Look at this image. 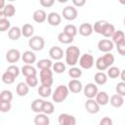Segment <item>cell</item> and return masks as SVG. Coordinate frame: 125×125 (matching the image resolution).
Returning a JSON list of instances; mask_svg holds the SVG:
<instances>
[{
  "instance_id": "cell-10",
  "label": "cell",
  "mask_w": 125,
  "mask_h": 125,
  "mask_svg": "<svg viewBox=\"0 0 125 125\" xmlns=\"http://www.w3.org/2000/svg\"><path fill=\"white\" fill-rule=\"evenodd\" d=\"M114 47V43L109 39H102L98 43V48L101 52L104 53H109Z\"/></svg>"
},
{
  "instance_id": "cell-41",
  "label": "cell",
  "mask_w": 125,
  "mask_h": 125,
  "mask_svg": "<svg viewBox=\"0 0 125 125\" xmlns=\"http://www.w3.org/2000/svg\"><path fill=\"white\" fill-rule=\"evenodd\" d=\"M15 79H16V77L14 75H12L11 73H9L8 71H5L2 74V81L5 84H12V83H14Z\"/></svg>"
},
{
  "instance_id": "cell-38",
  "label": "cell",
  "mask_w": 125,
  "mask_h": 125,
  "mask_svg": "<svg viewBox=\"0 0 125 125\" xmlns=\"http://www.w3.org/2000/svg\"><path fill=\"white\" fill-rule=\"evenodd\" d=\"M55 110V107H54V104L51 103V102H45L44 104H43V108H42V112L49 115V114H52Z\"/></svg>"
},
{
  "instance_id": "cell-6",
  "label": "cell",
  "mask_w": 125,
  "mask_h": 125,
  "mask_svg": "<svg viewBox=\"0 0 125 125\" xmlns=\"http://www.w3.org/2000/svg\"><path fill=\"white\" fill-rule=\"evenodd\" d=\"M77 15H78L77 9L74 6L68 5V6L64 7L62 10V17L66 21H74L77 18Z\"/></svg>"
},
{
  "instance_id": "cell-30",
  "label": "cell",
  "mask_w": 125,
  "mask_h": 125,
  "mask_svg": "<svg viewBox=\"0 0 125 125\" xmlns=\"http://www.w3.org/2000/svg\"><path fill=\"white\" fill-rule=\"evenodd\" d=\"M38 94L42 97V98H48L51 96L52 94V88L51 86H45V85H41L38 88Z\"/></svg>"
},
{
  "instance_id": "cell-3",
  "label": "cell",
  "mask_w": 125,
  "mask_h": 125,
  "mask_svg": "<svg viewBox=\"0 0 125 125\" xmlns=\"http://www.w3.org/2000/svg\"><path fill=\"white\" fill-rule=\"evenodd\" d=\"M68 93H69V90H68V87L64 86V85H59L55 92L53 93L52 95V99L55 103H62L68 96Z\"/></svg>"
},
{
  "instance_id": "cell-28",
  "label": "cell",
  "mask_w": 125,
  "mask_h": 125,
  "mask_svg": "<svg viewBox=\"0 0 125 125\" xmlns=\"http://www.w3.org/2000/svg\"><path fill=\"white\" fill-rule=\"evenodd\" d=\"M21 33H22V35L24 36V37H32L33 36V33H34V27H33V25L32 24H30V23H25V24H23L22 25V27H21Z\"/></svg>"
},
{
  "instance_id": "cell-36",
  "label": "cell",
  "mask_w": 125,
  "mask_h": 125,
  "mask_svg": "<svg viewBox=\"0 0 125 125\" xmlns=\"http://www.w3.org/2000/svg\"><path fill=\"white\" fill-rule=\"evenodd\" d=\"M68 75L73 79H77L82 75V70L76 66H72L68 70Z\"/></svg>"
},
{
  "instance_id": "cell-46",
  "label": "cell",
  "mask_w": 125,
  "mask_h": 125,
  "mask_svg": "<svg viewBox=\"0 0 125 125\" xmlns=\"http://www.w3.org/2000/svg\"><path fill=\"white\" fill-rule=\"evenodd\" d=\"M12 105H11V103H8V102H1L0 101V110L2 112H8L10 111Z\"/></svg>"
},
{
  "instance_id": "cell-52",
  "label": "cell",
  "mask_w": 125,
  "mask_h": 125,
  "mask_svg": "<svg viewBox=\"0 0 125 125\" xmlns=\"http://www.w3.org/2000/svg\"><path fill=\"white\" fill-rule=\"evenodd\" d=\"M59 2L60 3H64V2H66V0H59Z\"/></svg>"
},
{
  "instance_id": "cell-27",
  "label": "cell",
  "mask_w": 125,
  "mask_h": 125,
  "mask_svg": "<svg viewBox=\"0 0 125 125\" xmlns=\"http://www.w3.org/2000/svg\"><path fill=\"white\" fill-rule=\"evenodd\" d=\"M45 101L42 99H36L31 103V109L36 113H41Z\"/></svg>"
},
{
  "instance_id": "cell-50",
  "label": "cell",
  "mask_w": 125,
  "mask_h": 125,
  "mask_svg": "<svg viewBox=\"0 0 125 125\" xmlns=\"http://www.w3.org/2000/svg\"><path fill=\"white\" fill-rule=\"evenodd\" d=\"M85 3H86V1L85 0H72V4L74 5V7L76 8V7H82V6H84L85 5Z\"/></svg>"
},
{
  "instance_id": "cell-29",
  "label": "cell",
  "mask_w": 125,
  "mask_h": 125,
  "mask_svg": "<svg viewBox=\"0 0 125 125\" xmlns=\"http://www.w3.org/2000/svg\"><path fill=\"white\" fill-rule=\"evenodd\" d=\"M94 80L98 85H104L106 83L107 81V75L105 73H104L103 71H99L95 74L94 76Z\"/></svg>"
},
{
  "instance_id": "cell-16",
  "label": "cell",
  "mask_w": 125,
  "mask_h": 125,
  "mask_svg": "<svg viewBox=\"0 0 125 125\" xmlns=\"http://www.w3.org/2000/svg\"><path fill=\"white\" fill-rule=\"evenodd\" d=\"M93 25L89 22H84V23H81L79 28H78V32L82 35V36H90L92 33H93Z\"/></svg>"
},
{
  "instance_id": "cell-37",
  "label": "cell",
  "mask_w": 125,
  "mask_h": 125,
  "mask_svg": "<svg viewBox=\"0 0 125 125\" xmlns=\"http://www.w3.org/2000/svg\"><path fill=\"white\" fill-rule=\"evenodd\" d=\"M63 32H65V33H67L68 35L74 37V36L77 34L78 30H77V27H76L75 25H73V24H66V25L64 26V28H63Z\"/></svg>"
},
{
  "instance_id": "cell-49",
  "label": "cell",
  "mask_w": 125,
  "mask_h": 125,
  "mask_svg": "<svg viewBox=\"0 0 125 125\" xmlns=\"http://www.w3.org/2000/svg\"><path fill=\"white\" fill-rule=\"evenodd\" d=\"M99 125H112V120H111L110 117L105 116V117H104V118L100 121V124H99Z\"/></svg>"
},
{
  "instance_id": "cell-1",
  "label": "cell",
  "mask_w": 125,
  "mask_h": 125,
  "mask_svg": "<svg viewBox=\"0 0 125 125\" xmlns=\"http://www.w3.org/2000/svg\"><path fill=\"white\" fill-rule=\"evenodd\" d=\"M80 59V49L74 45L67 47L65 50V62L70 65L74 66Z\"/></svg>"
},
{
  "instance_id": "cell-42",
  "label": "cell",
  "mask_w": 125,
  "mask_h": 125,
  "mask_svg": "<svg viewBox=\"0 0 125 125\" xmlns=\"http://www.w3.org/2000/svg\"><path fill=\"white\" fill-rule=\"evenodd\" d=\"M11 28V22L8 21V19H0V30L1 31H6L10 30Z\"/></svg>"
},
{
  "instance_id": "cell-15",
  "label": "cell",
  "mask_w": 125,
  "mask_h": 125,
  "mask_svg": "<svg viewBox=\"0 0 125 125\" xmlns=\"http://www.w3.org/2000/svg\"><path fill=\"white\" fill-rule=\"evenodd\" d=\"M49 55H50L51 59H53V60H55V61H60V60L63 57L64 52H63V50H62L61 47H59V46H54V47H52V48L49 50Z\"/></svg>"
},
{
  "instance_id": "cell-31",
  "label": "cell",
  "mask_w": 125,
  "mask_h": 125,
  "mask_svg": "<svg viewBox=\"0 0 125 125\" xmlns=\"http://www.w3.org/2000/svg\"><path fill=\"white\" fill-rule=\"evenodd\" d=\"M111 38H112V42L115 45H118L119 43H121L122 41L125 40V34L122 30H116Z\"/></svg>"
},
{
  "instance_id": "cell-26",
  "label": "cell",
  "mask_w": 125,
  "mask_h": 125,
  "mask_svg": "<svg viewBox=\"0 0 125 125\" xmlns=\"http://www.w3.org/2000/svg\"><path fill=\"white\" fill-rule=\"evenodd\" d=\"M21 73L22 75H24L25 77H29V76H36L37 71L35 69V67H33L30 64H24L21 67Z\"/></svg>"
},
{
  "instance_id": "cell-7",
  "label": "cell",
  "mask_w": 125,
  "mask_h": 125,
  "mask_svg": "<svg viewBox=\"0 0 125 125\" xmlns=\"http://www.w3.org/2000/svg\"><path fill=\"white\" fill-rule=\"evenodd\" d=\"M79 65L84 69H89L94 65V57L90 54H84L79 59Z\"/></svg>"
},
{
  "instance_id": "cell-48",
  "label": "cell",
  "mask_w": 125,
  "mask_h": 125,
  "mask_svg": "<svg viewBox=\"0 0 125 125\" xmlns=\"http://www.w3.org/2000/svg\"><path fill=\"white\" fill-rule=\"evenodd\" d=\"M55 1L54 0H40V5L45 7V8H50L54 5Z\"/></svg>"
},
{
  "instance_id": "cell-32",
  "label": "cell",
  "mask_w": 125,
  "mask_h": 125,
  "mask_svg": "<svg viewBox=\"0 0 125 125\" xmlns=\"http://www.w3.org/2000/svg\"><path fill=\"white\" fill-rule=\"evenodd\" d=\"M53 62L51 60H48V59H42L40 61H38L37 62V67L40 68L41 70L43 69H48V68H51L53 67Z\"/></svg>"
},
{
  "instance_id": "cell-44",
  "label": "cell",
  "mask_w": 125,
  "mask_h": 125,
  "mask_svg": "<svg viewBox=\"0 0 125 125\" xmlns=\"http://www.w3.org/2000/svg\"><path fill=\"white\" fill-rule=\"evenodd\" d=\"M6 71H8L9 73H11V74L14 75L15 77H18V76L20 75V72H21L20 68H19L17 65H15V64H12V65L8 66V68H7Z\"/></svg>"
},
{
  "instance_id": "cell-18",
  "label": "cell",
  "mask_w": 125,
  "mask_h": 125,
  "mask_svg": "<svg viewBox=\"0 0 125 125\" xmlns=\"http://www.w3.org/2000/svg\"><path fill=\"white\" fill-rule=\"evenodd\" d=\"M21 60L23 62H25V64H32L36 62V55L32 52V51H25L22 55H21Z\"/></svg>"
},
{
  "instance_id": "cell-34",
  "label": "cell",
  "mask_w": 125,
  "mask_h": 125,
  "mask_svg": "<svg viewBox=\"0 0 125 125\" xmlns=\"http://www.w3.org/2000/svg\"><path fill=\"white\" fill-rule=\"evenodd\" d=\"M13 100V94L10 90H3L0 94V101L1 102H8L11 103Z\"/></svg>"
},
{
  "instance_id": "cell-25",
  "label": "cell",
  "mask_w": 125,
  "mask_h": 125,
  "mask_svg": "<svg viewBox=\"0 0 125 125\" xmlns=\"http://www.w3.org/2000/svg\"><path fill=\"white\" fill-rule=\"evenodd\" d=\"M96 101L100 105H105L109 103V97L106 94V92H99L96 96Z\"/></svg>"
},
{
  "instance_id": "cell-40",
  "label": "cell",
  "mask_w": 125,
  "mask_h": 125,
  "mask_svg": "<svg viewBox=\"0 0 125 125\" xmlns=\"http://www.w3.org/2000/svg\"><path fill=\"white\" fill-rule=\"evenodd\" d=\"M53 70L56 73H63L65 70V64L60 61H58L57 62H55L53 64Z\"/></svg>"
},
{
  "instance_id": "cell-35",
  "label": "cell",
  "mask_w": 125,
  "mask_h": 125,
  "mask_svg": "<svg viewBox=\"0 0 125 125\" xmlns=\"http://www.w3.org/2000/svg\"><path fill=\"white\" fill-rule=\"evenodd\" d=\"M120 73H121V71H120V69L117 66H110L107 69V74L106 75L109 78L114 79V78H117L118 76H120Z\"/></svg>"
},
{
  "instance_id": "cell-4",
  "label": "cell",
  "mask_w": 125,
  "mask_h": 125,
  "mask_svg": "<svg viewBox=\"0 0 125 125\" xmlns=\"http://www.w3.org/2000/svg\"><path fill=\"white\" fill-rule=\"evenodd\" d=\"M28 46L31 48L32 51H41L45 46V41L43 37L35 35L28 40Z\"/></svg>"
},
{
  "instance_id": "cell-22",
  "label": "cell",
  "mask_w": 125,
  "mask_h": 125,
  "mask_svg": "<svg viewBox=\"0 0 125 125\" xmlns=\"http://www.w3.org/2000/svg\"><path fill=\"white\" fill-rule=\"evenodd\" d=\"M109 103L113 107H120L123 105L124 104V99L122 96L118 95V94H114L110 97L109 99Z\"/></svg>"
},
{
  "instance_id": "cell-24",
  "label": "cell",
  "mask_w": 125,
  "mask_h": 125,
  "mask_svg": "<svg viewBox=\"0 0 125 125\" xmlns=\"http://www.w3.org/2000/svg\"><path fill=\"white\" fill-rule=\"evenodd\" d=\"M28 91H29V87L28 85L25 83V82H20L18 85H17V88H16V92L17 94L20 96V97H24L28 94Z\"/></svg>"
},
{
  "instance_id": "cell-39",
  "label": "cell",
  "mask_w": 125,
  "mask_h": 125,
  "mask_svg": "<svg viewBox=\"0 0 125 125\" xmlns=\"http://www.w3.org/2000/svg\"><path fill=\"white\" fill-rule=\"evenodd\" d=\"M115 31H116V30H115L114 25L108 22L107 25H106V27H105V29H104V33H103V35H104V37H112Z\"/></svg>"
},
{
  "instance_id": "cell-54",
  "label": "cell",
  "mask_w": 125,
  "mask_h": 125,
  "mask_svg": "<svg viewBox=\"0 0 125 125\" xmlns=\"http://www.w3.org/2000/svg\"><path fill=\"white\" fill-rule=\"evenodd\" d=\"M123 22H124V26H125V18H124V21H123Z\"/></svg>"
},
{
  "instance_id": "cell-2",
  "label": "cell",
  "mask_w": 125,
  "mask_h": 125,
  "mask_svg": "<svg viewBox=\"0 0 125 125\" xmlns=\"http://www.w3.org/2000/svg\"><path fill=\"white\" fill-rule=\"evenodd\" d=\"M114 62V56L110 53H106L104 56L98 58V60L96 61V67L103 71L105 69H108Z\"/></svg>"
},
{
  "instance_id": "cell-53",
  "label": "cell",
  "mask_w": 125,
  "mask_h": 125,
  "mask_svg": "<svg viewBox=\"0 0 125 125\" xmlns=\"http://www.w3.org/2000/svg\"><path fill=\"white\" fill-rule=\"evenodd\" d=\"M120 3H121V4H124V5H125V2H123V1H120Z\"/></svg>"
},
{
  "instance_id": "cell-21",
  "label": "cell",
  "mask_w": 125,
  "mask_h": 125,
  "mask_svg": "<svg viewBox=\"0 0 125 125\" xmlns=\"http://www.w3.org/2000/svg\"><path fill=\"white\" fill-rule=\"evenodd\" d=\"M21 35H22L21 29L19 26H13L8 31V37L11 40H19Z\"/></svg>"
},
{
  "instance_id": "cell-23",
  "label": "cell",
  "mask_w": 125,
  "mask_h": 125,
  "mask_svg": "<svg viewBox=\"0 0 125 125\" xmlns=\"http://www.w3.org/2000/svg\"><path fill=\"white\" fill-rule=\"evenodd\" d=\"M107 23H108V22H107L106 21H104V20L98 21H96V22L94 23L93 29H94V31H95L96 33L103 35V33H104V29H105Z\"/></svg>"
},
{
  "instance_id": "cell-13",
  "label": "cell",
  "mask_w": 125,
  "mask_h": 125,
  "mask_svg": "<svg viewBox=\"0 0 125 125\" xmlns=\"http://www.w3.org/2000/svg\"><path fill=\"white\" fill-rule=\"evenodd\" d=\"M20 59H21V53L18 49H10L6 53V60L8 61V62L14 63L17 62Z\"/></svg>"
},
{
  "instance_id": "cell-8",
  "label": "cell",
  "mask_w": 125,
  "mask_h": 125,
  "mask_svg": "<svg viewBox=\"0 0 125 125\" xmlns=\"http://www.w3.org/2000/svg\"><path fill=\"white\" fill-rule=\"evenodd\" d=\"M60 125H76V119L73 115L68 113H61L58 117Z\"/></svg>"
},
{
  "instance_id": "cell-19",
  "label": "cell",
  "mask_w": 125,
  "mask_h": 125,
  "mask_svg": "<svg viewBox=\"0 0 125 125\" xmlns=\"http://www.w3.org/2000/svg\"><path fill=\"white\" fill-rule=\"evenodd\" d=\"M32 18H33V21H34L35 22H37V23H42V22H44V21L47 20L48 16H47V14H46V12H45L44 10L39 9V10H36V11L33 13Z\"/></svg>"
},
{
  "instance_id": "cell-12",
  "label": "cell",
  "mask_w": 125,
  "mask_h": 125,
  "mask_svg": "<svg viewBox=\"0 0 125 125\" xmlns=\"http://www.w3.org/2000/svg\"><path fill=\"white\" fill-rule=\"evenodd\" d=\"M67 87H68V90L71 92V93H74V94H78L82 91L83 89V86H82V83L80 80L78 79H71L68 84H67Z\"/></svg>"
},
{
  "instance_id": "cell-33",
  "label": "cell",
  "mask_w": 125,
  "mask_h": 125,
  "mask_svg": "<svg viewBox=\"0 0 125 125\" xmlns=\"http://www.w3.org/2000/svg\"><path fill=\"white\" fill-rule=\"evenodd\" d=\"M73 38L74 37L68 35L67 33H65L63 31L61 32V33H59V35H58V40L61 43H62V44H69V43H71L73 41Z\"/></svg>"
},
{
  "instance_id": "cell-9",
  "label": "cell",
  "mask_w": 125,
  "mask_h": 125,
  "mask_svg": "<svg viewBox=\"0 0 125 125\" xmlns=\"http://www.w3.org/2000/svg\"><path fill=\"white\" fill-rule=\"evenodd\" d=\"M83 92H84V95H85L86 98L94 99V98H96L97 94L99 93L98 92V86L96 84H94V83H88L84 87Z\"/></svg>"
},
{
  "instance_id": "cell-14",
  "label": "cell",
  "mask_w": 125,
  "mask_h": 125,
  "mask_svg": "<svg viewBox=\"0 0 125 125\" xmlns=\"http://www.w3.org/2000/svg\"><path fill=\"white\" fill-rule=\"evenodd\" d=\"M16 14V8L12 4H6L5 8L0 11V19H7L11 18Z\"/></svg>"
},
{
  "instance_id": "cell-5",
  "label": "cell",
  "mask_w": 125,
  "mask_h": 125,
  "mask_svg": "<svg viewBox=\"0 0 125 125\" xmlns=\"http://www.w3.org/2000/svg\"><path fill=\"white\" fill-rule=\"evenodd\" d=\"M40 81H41V85L52 86L54 79H53V71L51 70V68L40 70Z\"/></svg>"
},
{
  "instance_id": "cell-17",
  "label": "cell",
  "mask_w": 125,
  "mask_h": 125,
  "mask_svg": "<svg viewBox=\"0 0 125 125\" xmlns=\"http://www.w3.org/2000/svg\"><path fill=\"white\" fill-rule=\"evenodd\" d=\"M47 21H48V22H49L50 25H52V26H58L61 23V21H62V18L60 16V14H58L56 12H51L48 15Z\"/></svg>"
},
{
  "instance_id": "cell-20",
  "label": "cell",
  "mask_w": 125,
  "mask_h": 125,
  "mask_svg": "<svg viewBox=\"0 0 125 125\" xmlns=\"http://www.w3.org/2000/svg\"><path fill=\"white\" fill-rule=\"evenodd\" d=\"M34 124L35 125H49L50 119L48 115L45 113H37L34 117Z\"/></svg>"
},
{
  "instance_id": "cell-47",
  "label": "cell",
  "mask_w": 125,
  "mask_h": 125,
  "mask_svg": "<svg viewBox=\"0 0 125 125\" xmlns=\"http://www.w3.org/2000/svg\"><path fill=\"white\" fill-rule=\"evenodd\" d=\"M117 51L121 56H125V40L122 41L121 43H119L118 45H116Z\"/></svg>"
},
{
  "instance_id": "cell-43",
  "label": "cell",
  "mask_w": 125,
  "mask_h": 125,
  "mask_svg": "<svg viewBox=\"0 0 125 125\" xmlns=\"http://www.w3.org/2000/svg\"><path fill=\"white\" fill-rule=\"evenodd\" d=\"M25 83L28 85V87L34 88V87L37 86V84H38V79H37L36 76H29V77H26Z\"/></svg>"
},
{
  "instance_id": "cell-51",
  "label": "cell",
  "mask_w": 125,
  "mask_h": 125,
  "mask_svg": "<svg viewBox=\"0 0 125 125\" xmlns=\"http://www.w3.org/2000/svg\"><path fill=\"white\" fill-rule=\"evenodd\" d=\"M120 77H121V80H122L123 82H125V69H123V70L121 71V73H120Z\"/></svg>"
},
{
  "instance_id": "cell-45",
  "label": "cell",
  "mask_w": 125,
  "mask_h": 125,
  "mask_svg": "<svg viewBox=\"0 0 125 125\" xmlns=\"http://www.w3.org/2000/svg\"><path fill=\"white\" fill-rule=\"evenodd\" d=\"M115 90H116V93L122 97L125 96V82L121 81L119 83H117L116 87H115Z\"/></svg>"
},
{
  "instance_id": "cell-11",
  "label": "cell",
  "mask_w": 125,
  "mask_h": 125,
  "mask_svg": "<svg viewBox=\"0 0 125 125\" xmlns=\"http://www.w3.org/2000/svg\"><path fill=\"white\" fill-rule=\"evenodd\" d=\"M100 104L97 103L96 100L94 99H88L85 103V108L86 110L91 113V114H95V113H98L100 111Z\"/></svg>"
}]
</instances>
